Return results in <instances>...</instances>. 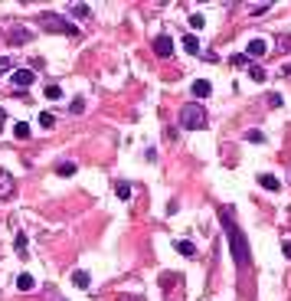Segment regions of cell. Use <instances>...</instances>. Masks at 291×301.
Instances as JSON below:
<instances>
[{
    "label": "cell",
    "instance_id": "cell-1",
    "mask_svg": "<svg viewBox=\"0 0 291 301\" xmlns=\"http://www.w3.org/2000/svg\"><path fill=\"white\" fill-rule=\"evenodd\" d=\"M219 223H223V229H226V239H229V249H232V259H235V265L239 269H249L252 265V252H249V239H246V233H242L239 226H235V220H232V213L229 209H219Z\"/></svg>",
    "mask_w": 291,
    "mask_h": 301
},
{
    "label": "cell",
    "instance_id": "cell-2",
    "mask_svg": "<svg viewBox=\"0 0 291 301\" xmlns=\"http://www.w3.org/2000/svg\"><path fill=\"white\" fill-rule=\"evenodd\" d=\"M206 121H210V115H206V108L200 102H186L183 108H180V128L200 131V128H206Z\"/></svg>",
    "mask_w": 291,
    "mask_h": 301
},
{
    "label": "cell",
    "instance_id": "cell-3",
    "mask_svg": "<svg viewBox=\"0 0 291 301\" xmlns=\"http://www.w3.org/2000/svg\"><path fill=\"white\" fill-rule=\"evenodd\" d=\"M39 26H43L46 33H62V36H79V26L75 23H69L66 17H59V13H39V20H36Z\"/></svg>",
    "mask_w": 291,
    "mask_h": 301
},
{
    "label": "cell",
    "instance_id": "cell-4",
    "mask_svg": "<svg viewBox=\"0 0 291 301\" xmlns=\"http://www.w3.org/2000/svg\"><path fill=\"white\" fill-rule=\"evenodd\" d=\"M10 82H13V89H30L33 82H36V72H33V69H17V72L10 75Z\"/></svg>",
    "mask_w": 291,
    "mask_h": 301
},
{
    "label": "cell",
    "instance_id": "cell-5",
    "mask_svg": "<svg viewBox=\"0 0 291 301\" xmlns=\"http://www.w3.org/2000/svg\"><path fill=\"white\" fill-rule=\"evenodd\" d=\"M154 53L161 56V59H170V56H174V39H170V36H164V33H161V36L154 39Z\"/></svg>",
    "mask_w": 291,
    "mask_h": 301
},
{
    "label": "cell",
    "instance_id": "cell-6",
    "mask_svg": "<svg viewBox=\"0 0 291 301\" xmlns=\"http://www.w3.org/2000/svg\"><path fill=\"white\" fill-rule=\"evenodd\" d=\"M7 43H10V46H23V43H30V30H26V26H13V30L7 33Z\"/></svg>",
    "mask_w": 291,
    "mask_h": 301
},
{
    "label": "cell",
    "instance_id": "cell-7",
    "mask_svg": "<svg viewBox=\"0 0 291 301\" xmlns=\"http://www.w3.org/2000/svg\"><path fill=\"white\" fill-rule=\"evenodd\" d=\"M13 190H17V184H13V177L7 170H0V200H10Z\"/></svg>",
    "mask_w": 291,
    "mask_h": 301
},
{
    "label": "cell",
    "instance_id": "cell-8",
    "mask_svg": "<svg viewBox=\"0 0 291 301\" xmlns=\"http://www.w3.org/2000/svg\"><path fill=\"white\" fill-rule=\"evenodd\" d=\"M265 53H268V43H265V39H252V43L246 46V56H249V59H259V56H265Z\"/></svg>",
    "mask_w": 291,
    "mask_h": 301
},
{
    "label": "cell",
    "instance_id": "cell-9",
    "mask_svg": "<svg viewBox=\"0 0 291 301\" xmlns=\"http://www.w3.org/2000/svg\"><path fill=\"white\" fill-rule=\"evenodd\" d=\"M210 95H213V85H210L206 79H197V82H193V99H210Z\"/></svg>",
    "mask_w": 291,
    "mask_h": 301
},
{
    "label": "cell",
    "instance_id": "cell-10",
    "mask_svg": "<svg viewBox=\"0 0 291 301\" xmlns=\"http://www.w3.org/2000/svg\"><path fill=\"white\" fill-rule=\"evenodd\" d=\"M72 285H75V288H88V285H92V275L82 272V269H75L72 272Z\"/></svg>",
    "mask_w": 291,
    "mask_h": 301
},
{
    "label": "cell",
    "instance_id": "cell-11",
    "mask_svg": "<svg viewBox=\"0 0 291 301\" xmlns=\"http://www.w3.org/2000/svg\"><path fill=\"white\" fill-rule=\"evenodd\" d=\"M259 184L265 187V190H272V193H275V190H281V180H278V177H272V174H262Z\"/></svg>",
    "mask_w": 291,
    "mask_h": 301
},
{
    "label": "cell",
    "instance_id": "cell-12",
    "mask_svg": "<svg viewBox=\"0 0 291 301\" xmlns=\"http://www.w3.org/2000/svg\"><path fill=\"white\" fill-rule=\"evenodd\" d=\"M174 246H177L180 255H186V259H193V255H197V246H193V242H186V239H177Z\"/></svg>",
    "mask_w": 291,
    "mask_h": 301
},
{
    "label": "cell",
    "instance_id": "cell-13",
    "mask_svg": "<svg viewBox=\"0 0 291 301\" xmlns=\"http://www.w3.org/2000/svg\"><path fill=\"white\" fill-rule=\"evenodd\" d=\"M13 138H17V141H26V138H30V124L17 121V124H13Z\"/></svg>",
    "mask_w": 291,
    "mask_h": 301
},
{
    "label": "cell",
    "instance_id": "cell-14",
    "mask_svg": "<svg viewBox=\"0 0 291 301\" xmlns=\"http://www.w3.org/2000/svg\"><path fill=\"white\" fill-rule=\"evenodd\" d=\"M17 288L20 291H33V288H36V278H33V275H20L17 278Z\"/></svg>",
    "mask_w": 291,
    "mask_h": 301
},
{
    "label": "cell",
    "instance_id": "cell-15",
    "mask_svg": "<svg viewBox=\"0 0 291 301\" xmlns=\"http://www.w3.org/2000/svg\"><path fill=\"white\" fill-rule=\"evenodd\" d=\"M183 50L190 53V56H200V43H197V36H193V33H190V36H183Z\"/></svg>",
    "mask_w": 291,
    "mask_h": 301
},
{
    "label": "cell",
    "instance_id": "cell-16",
    "mask_svg": "<svg viewBox=\"0 0 291 301\" xmlns=\"http://www.w3.org/2000/svg\"><path fill=\"white\" fill-rule=\"evenodd\" d=\"M246 10L252 13V17H262V13H268V10H272V4H246Z\"/></svg>",
    "mask_w": 291,
    "mask_h": 301
},
{
    "label": "cell",
    "instance_id": "cell-17",
    "mask_svg": "<svg viewBox=\"0 0 291 301\" xmlns=\"http://www.w3.org/2000/svg\"><path fill=\"white\" fill-rule=\"evenodd\" d=\"M69 10H72V17H79V20H85L88 13H92V10H88V4H69Z\"/></svg>",
    "mask_w": 291,
    "mask_h": 301
},
{
    "label": "cell",
    "instance_id": "cell-18",
    "mask_svg": "<svg viewBox=\"0 0 291 301\" xmlns=\"http://www.w3.org/2000/svg\"><path fill=\"white\" fill-rule=\"evenodd\" d=\"M229 62H232V66H235V69H249V66H252V59H249V56H246V53H235V56H232V59H229Z\"/></svg>",
    "mask_w": 291,
    "mask_h": 301
},
{
    "label": "cell",
    "instance_id": "cell-19",
    "mask_svg": "<svg viewBox=\"0 0 291 301\" xmlns=\"http://www.w3.org/2000/svg\"><path fill=\"white\" fill-rule=\"evenodd\" d=\"M56 174H59V177H72V174H75V164H72V160H62V164L56 167Z\"/></svg>",
    "mask_w": 291,
    "mask_h": 301
},
{
    "label": "cell",
    "instance_id": "cell-20",
    "mask_svg": "<svg viewBox=\"0 0 291 301\" xmlns=\"http://www.w3.org/2000/svg\"><path fill=\"white\" fill-rule=\"evenodd\" d=\"M115 193H118V200H131V184H128V180H121V184L115 187Z\"/></svg>",
    "mask_w": 291,
    "mask_h": 301
},
{
    "label": "cell",
    "instance_id": "cell-21",
    "mask_svg": "<svg viewBox=\"0 0 291 301\" xmlns=\"http://www.w3.org/2000/svg\"><path fill=\"white\" fill-rule=\"evenodd\" d=\"M13 246H17V255H20V259H26V236H23V233H17Z\"/></svg>",
    "mask_w": 291,
    "mask_h": 301
},
{
    "label": "cell",
    "instance_id": "cell-22",
    "mask_svg": "<svg viewBox=\"0 0 291 301\" xmlns=\"http://www.w3.org/2000/svg\"><path fill=\"white\" fill-rule=\"evenodd\" d=\"M249 75H252V82H265V69H262V66H255V62L249 66Z\"/></svg>",
    "mask_w": 291,
    "mask_h": 301
},
{
    "label": "cell",
    "instance_id": "cell-23",
    "mask_svg": "<svg viewBox=\"0 0 291 301\" xmlns=\"http://www.w3.org/2000/svg\"><path fill=\"white\" fill-rule=\"evenodd\" d=\"M46 99H53V102H59V99H62V89L56 85V82H50V85H46Z\"/></svg>",
    "mask_w": 291,
    "mask_h": 301
},
{
    "label": "cell",
    "instance_id": "cell-24",
    "mask_svg": "<svg viewBox=\"0 0 291 301\" xmlns=\"http://www.w3.org/2000/svg\"><path fill=\"white\" fill-rule=\"evenodd\" d=\"M275 46H278V53H291V36H285V33H281V36L275 39Z\"/></svg>",
    "mask_w": 291,
    "mask_h": 301
},
{
    "label": "cell",
    "instance_id": "cell-25",
    "mask_svg": "<svg viewBox=\"0 0 291 301\" xmlns=\"http://www.w3.org/2000/svg\"><path fill=\"white\" fill-rule=\"evenodd\" d=\"M39 124H43V128H53V124H56V115H53V111H43V115H39Z\"/></svg>",
    "mask_w": 291,
    "mask_h": 301
},
{
    "label": "cell",
    "instance_id": "cell-26",
    "mask_svg": "<svg viewBox=\"0 0 291 301\" xmlns=\"http://www.w3.org/2000/svg\"><path fill=\"white\" fill-rule=\"evenodd\" d=\"M246 141H249V144H262V141H265V135H262V131H249Z\"/></svg>",
    "mask_w": 291,
    "mask_h": 301
},
{
    "label": "cell",
    "instance_id": "cell-27",
    "mask_svg": "<svg viewBox=\"0 0 291 301\" xmlns=\"http://www.w3.org/2000/svg\"><path fill=\"white\" fill-rule=\"evenodd\" d=\"M10 69H13V59H10V56H0V75L10 72Z\"/></svg>",
    "mask_w": 291,
    "mask_h": 301
},
{
    "label": "cell",
    "instance_id": "cell-28",
    "mask_svg": "<svg viewBox=\"0 0 291 301\" xmlns=\"http://www.w3.org/2000/svg\"><path fill=\"white\" fill-rule=\"evenodd\" d=\"M190 26H193V30H203V26H206V20L200 17V13H193V17H190Z\"/></svg>",
    "mask_w": 291,
    "mask_h": 301
},
{
    "label": "cell",
    "instance_id": "cell-29",
    "mask_svg": "<svg viewBox=\"0 0 291 301\" xmlns=\"http://www.w3.org/2000/svg\"><path fill=\"white\" fill-rule=\"evenodd\" d=\"M82 108H85V102H82V99H72V105H69V111H72V115H79Z\"/></svg>",
    "mask_w": 291,
    "mask_h": 301
},
{
    "label": "cell",
    "instance_id": "cell-30",
    "mask_svg": "<svg viewBox=\"0 0 291 301\" xmlns=\"http://www.w3.org/2000/svg\"><path fill=\"white\" fill-rule=\"evenodd\" d=\"M268 105H272V108H281V95L272 92V95H268Z\"/></svg>",
    "mask_w": 291,
    "mask_h": 301
},
{
    "label": "cell",
    "instance_id": "cell-31",
    "mask_svg": "<svg viewBox=\"0 0 291 301\" xmlns=\"http://www.w3.org/2000/svg\"><path fill=\"white\" fill-rule=\"evenodd\" d=\"M281 252H285V259H291V239L281 242Z\"/></svg>",
    "mask_w": 291,
    "mask_h": 301
},
{
    "label": "cell",
    "instance_id": "cell-32",
    "mask_svg": "<svg viewBox=\"0 0 291 301\" xmlns=\"http://www.w3.org/2000/svg\"><path fill=\"white\" fill-rule=\"evenodd\" d=\"M4 124H7V108L0 105V131H4Z\"/></svg>",
    "mask_w": 291,
    "mask_h": 301
},
{
    "label": "cell",
    "instance_id": "cell-33",
    "mask_svg": "<svg viewBox=\"0 0 291 301\" xmlns=\"http://www.w3.org/2000/svg\"><path fill=\"white\" fill-rule=\"evenodd\" d=\"M288 180H291V167H288Z\"/></svg>",
    "mask_w": 291,
    "mask_h": 301
},
{
    "label": "cell",
    "instance_id": "cell-34",
    "mask_svg": "<svg viewBox=\"0 0 291 301\" xmlns=\"http://www.w3.org/2000/svg\"><path fill=\"white\" fill-rule=\"evenodd\" d=\"M124 301H128V298H124Z\"/></svg>",
    "mask_w": 291,
    "mask_h": 301
}]
</instances>
